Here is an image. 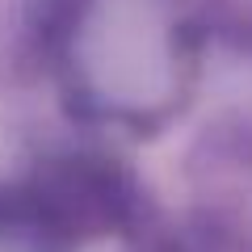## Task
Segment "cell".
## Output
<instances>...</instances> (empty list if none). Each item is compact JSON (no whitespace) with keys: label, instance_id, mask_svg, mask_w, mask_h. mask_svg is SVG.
<instances>
[]
</instances>
